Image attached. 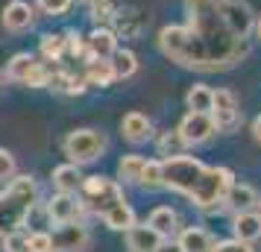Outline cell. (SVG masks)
I'll return each instance as SVG.
<instances>
[{"instance_id":"1","label":"cell","mask_w":261,"mask_h":252,"mask_svg":"<svg viewBox=\"0 0 261 252\" xmlns=\"http://www.w3.org/2000/svg\"><path fill=\"white\" fill-rule=\"evenodd\" d=\"M185 24L159 30V50L179 68L223 73L247 59L255 12L247 0H185Z\"/></svg>"},{"instance_id":"2","label":"cell","mask_w":261,"mask_h":252,"mask_svg":"<svg viewBox=\"0 0 261 252\" xmlns=\"http://www.w3.org/2000/svg\"><path fill=\"white\" fill-rule=\"evenodd\" d=\"M162 173H165V188L188 197L200 208H212V205L223 203L226 191L235 185V173L229 167H208L200 158L185 156V153L165 158Z\"/></svg>"},{"instance_id":"3","label":"cell","mask_w":261,"mask_h":252,"mask_svg":"<svg viewBox=\"0 0 261 252\" xmlns=\"http://www.w3.org/2000/svg\"><path fill=\"white\" fill-rule=\"evenodd\" d=\"M36 179L33 176H12L6 191H0V238L18 232L27 223V217L36 208Z\"/></svg>"},{"instance_id":"4","label":"cell","mask_w":261,"mask_h":252,"mask_svg":"<svg viewBox=\"0 0 261 252\" xmlns=\"http://www.w3.org/2000/svg\"><path fill=\"white\" fill-rule=\"evenodd\" d=\"M123 200V188H120L115 179H106V176H88L80 185V203L83 208L94 211V214H103L106 208H112L115 203Z\"/></svg>"},{"instance_id":"5","label":"cell","mask_w":261,"mask_h":252,"mask_svg":"<svg viewBox=\"0 0 261 252\" xmlns=\"http://www.w3.org/2000/svg\"><path fill=\"white\" fill-rule=\"evenodd\" d=\"M62 150L73 164H88V161H97L106 153V135L97 132V129H76L65 138Z\"/></svg>"},{"instance_id":"6","label":"cell","mask_w":261,"mask_h":252,"mask_svg":"<svg viewBox=\"0 0 261 252\" xmlns=\"http://www.w3.org/2000/svg\"><path fill=\"white\" fill-rule=\"evenodd\" d=\"M212 120L217 126V132H232L241 123V108H238V97L229 88H217L212 94Z\"/></svg>"},{"instance_id":"7","label":"cell","mask_w":261,"mask_h":252,"mask_svg":"<svg viewBox=\"0 0 261 252\" xmlns=\"http://www.w3.org/2000/svg\"><path fill=\"white\" fill-rule=\"evenodd\" d=\"M179 135H182V141L185 147H200L205 141H212L214 135H217V126H214V120L208 111H188L182 123H179Z\"/></svg>"},{"instance_id":"8","label":"cell","mask_w":261,"mask_h":252,"mask_svg":"<svg viewBox=\"0 0 261 252\" xmlns=\"http://www.w3.org/2000/svg\"><path fill=\"white\" fill-rule=\"evenodd\" d=\"M50 240L56 252H85L91 243V235L80 220H73V223H59V229L50 232Z\"/></svg>"},{"instance_id":"9","label":"cell","mask_w":261,"mask_h":252,"mask_svg":"<svg viewBox=\"0 0 261 252\" xmlns=\"http://www.w3.org/2000/svg\"><path fill=\"white\" fill-rule=\"evenodd\" d=\"M83 203H80V197L76 193H65V191H59V193H53L50 197V203L44 205V214L59 226V223H73V220H80L83 217Z\"/></svg>"},{"instance_id":"10","label":"cell","mask_w":261,"mask_h":252,"mask_svg":"<svg viewBox=\"0 0 261 252\" xmlns=\"http://www.w3.org/2000/svg\"><path fill=\"white\" fill-rule=\"evenodd\" d=\"M118 50V36L109 26H94L91 36H85V59H109Z\"/></svg>"},{"instance_id":"11","label":"cell","mask_w":261,"mask_h":252,"mask_svg":"<svg viewBox=\"0 0 261 252\" xmlns=\"http://www.w3.org/2000/svg\"><path fill=\"white\" fill-rule=\"evenodd\" d=\"M36 24V9L24 3V0H12V3H6V9H3V26L9 30V33H24L30 26Z\"/></svg>"},{"instance_id":"12","label":"cell","mask_w":261,"mask_h":252,"mask_svg":"<svg viewBox=\"0 0 261 252\" xmlns=\"http://www.w3.org/2000/svg\"><path fill=\"white\" fill-rule=\"evenodd\" d=\"M162 235L155 232L150 223H144V226H135L126 229V246H129V252H155L159 246H162Z\"/></svg>"},{"instance_id":"13","label":"cell","mask_w":261,"mask_h":252,"mask_svg":"<svg viewBox=\"0 0 261 252\" xmlns=\"http://www.w3.org/2000/svg\"><path fill=\"white\" fill-rule=\"evenodd\" d=\"M120 132H123V138L132 141V144H144V141L153 135V123H150V118L141 115V111H129V115H123V120H120Z\"/></svg>"},{"instance_id":"14","label":"cell","mask_w":261,"mask_h":252,"mask_svg":"<svg viewBox=\"0 0 261 252\" xmlns=\"http://www.w3.org/2000/svg\"><path fill=\"white\" fill-rule=\"evenodd\" d=\"M232 232H235V240H241V243H255L261 238V214H255V211H235Z\"/></svg>"},{"instance_id":"15","label":"cell","mask_w":261,"mask_h":252,"mask_svg":"<svg viewBox=\"0 0 261 252\" xmlns=\"http://www.w3.org/2000/svg\"><path fill=\"white\" fill-rule=\"evenodd\" d=\"M100 217H103V223H106L112 232H126V229L135 226V211H132V205L126 203V200H120V203H115L112 208H106Z\"/></svg>"},{"instance_id":"16","label":"cell","mask_w":261,"mask_h":252,"mask_svg":"<svg viewBox=\"0 0 261 252\" xmlns=\"http://www.w3.org/2000/svg\"><path fill=\"white\" fill-rule=\"evenodd\" d=\"M255 203H258L255 188H252V185H238V182L226 191V197H223V205L232 208V211H249Z\"/></svg>"},{"instance_id":"17","label":"cell","mask_w":261,"mask_h":252,"mask_svg":"<svg viewBox=\"0 0 261 252\" xmlns=\"http://www.w3.org/2000/svg\"><path fill=\"white\" fill-rule=\"evenodd\" d=\"M176 243L182 246V252H212L214 238L205 232V229H200V226H188L182 235H179Z\"/></svg>"},{"instance_id":"18","label":"cell","mask_w":261,"mask_h":252,"mask_svg":"<svg viewBox=\"0 0 261 252\" xmlns=\"http://www.w3.org/2000/svg\"><path fill=\"white\" fill-rule=\"evenodd\" d=\"M83 173H80V164H59V167L53 170V185H56V191H65V193H76L80 191V185H83Z\"/></svg>"},{"instance_id":"19","label":"cell","mask_w":261,"mask_h":252,"mask_svg":"<svg viewBox=\"0 0 261 252\" xmlns=\"http://www.w3.org/2000/svg\"><path fill=\"white\" fill-rule=\"evenodd\" d=\"M144 24H147V18L138 9H118V15H115V36L135 38Z\"/></svg>"},{"instance_id":"20","label":"cell","mask_w":261,"mask_h":252,"mask_svg":"<svg viewBox=\"0 0 261 252\" xmlns=\"http://www.w3.org/2000/svg\"><path fill=\"white\" fill-rule=\"evenodd\" d=\"M83 76L88 85H100V88H106V85L115 82V71H112V62L109 59H85Z\"/></svg>"},{"instance_id":"21","label":"cell","mask_w":261,"mask_h":252,"mask_svg":"<svg viewBox=\"0 0 261 252\" xmlns=\"http://www.w3.org/2000/svg\"><path fill=\"white\" fill-rule=\"evenodd\" d=\"M150 226L162 235V238H170L173 232H176V223H179V217H176V211L170 208V205H159L153 214H150V220H147Z\"/></svg>"},{"instance_id":"22","label":"cell","mask_w":261,"mask_h":252,"mask_svg":"<svg viewBox=\"0 0 261 252\" xmlns=\"http://www.w3.org/2000/svg\"><path fill=\"white\" fill-rule=\"evenodd\" d=\"M109 62H112V71H115V79H129L132 73L138 71V56L132 53V50H115L112 56H109Z\"/></svg>"},{"instance_id":"23","label":"cell","mask_w":261,"mask_h":252,"mask_svg":"<svg viewBox=\"0 0 261 252\" xmlns=\"http://www.w3.org/2000/svg\"><path fill=\"white\" fill-rule=\"evenodd\" d=\"M36 65H38L36 56H30V53H15L12 62L6 65V79H12V82H27V76H30V71H33Z\"/></svg>"},{"instance_id":"24","label":"cell","mask_w":261,"mask_h":252,"mask_svg":"<svg viewBox=\"0 0 261 252\" xmlns=\"http://www.w3.org/2000/svg\"><path fill=\"white\" fill-rule=\"evenodd\" d=\"M65 53H68V38L62 36V33H47V36H41V56L47 62H59Z\"/></svg>"},{"instance_id":"25","label":"cell","mask_w":261,"mask_h":252,"mask_svg":"<svg viewBox=\"0 0 261 252\" xmlns=\"http://www.w3.org/2000/svg\"><path fill=\"white\" fill-rule=\"evenodd\" d=\"M144 161H147V158H144V156H135V153L123 156V158L118 161V176H120L123 182L138 185V179H141V170H144Z\"/></svg>"},{"instance_id":"26","label":"cell","mask_w":261,"mask_h":252,"mask_svg":"<svg viewBox=\"0 0 261 252\" xmlns=\"http://www.w3.org/2000/svg\"><path fill=\"white\" fill-rule=\"evenodd\" d=\"M212 94L214 88H208V85H191L188 94H185V103H188L191 111H212Z\"/></svg>"},{"instance_id":"27","label":"cell","mask_w":261,"mask_h":252,"mask_svg":"<svg viewBox=\"0 0 261 252\" xmlns=\"http://www.w3.org/2000/svg\"><path fill=\"white\" fill-rule=\"evenodd\" d=\"M138 185H144L147 191H159L165 188V173H162V161H144V170H141V179Z\"/></svg>"},{"instance_id":"28","label":"cell","mask_w":261,"mask_h":252,"mask_svg":"<svg viewBox=\"0 0 261 252\" xmlns=\"http://www.w3.org/2000/svg\"><path fill=\"white\" fill-rule=\"evenodd\" d=\"M115 15H118V0H97V3H91L94 26H106L109 21H115Z\"/></svg>"},{"instance_id":"29","label":"cell","mask_w":261,"mask_h":252,"mask_svg":"<svg viewBox=\"0 0 261 252\" xmlns=\"http://www.w3.org/2000/svg\"><path fill=\"white\" fill-rule=\"evenodd\" d=\"M185 150V141H182V135L173 129V132H165L162 138H159V153L165 158H170V156H179Z\"/></svg>"},{"instance_id":"30","label":"cell","mask_w":261,"mask_h":252,"mask_svg":"<svg viewBox=\"0 0 261 252\" xmlns=\"http://www.w3.org/2000/svg\"><path fill=\"white\" fill-rule=\"evenodd\" d=\"M27 252H56L53 249V240H50V232H33V235H27Z\"/></svg>"},{"instance_id":"31","label":"cell","mask_w":261,"mask_h":252,"mask_svg":"<svg viewBox=\"0 0 261 252\" xmlns=\"http://www.w3.org/2000/svg\"><path fill=\"white\" fill-rule=\"evenodd\" d=\"M73 73L68 71H50V79H47V88H53V91H62V94H68L71 91V85H73Z\"/></svg>"},{"instance_id":"32","label":"cell","mask_w":261,"mask_h":252,"mask_svg":"<svg viewBox=\"0 0 261 252\" xmlns=\"http://www.w3.org/2000/svg\"><path fill=\"white\" fill-rule=\"evenodd\" d=\"M3 252H27V235L21 229L3 235Z\"/></svg>"},{"instance_id":"33","label":"cell","mask_w":261,"mask_h":252,"mask_svg":"<svg viewBox=\"0 0 261 252\" xmlns=\"http://www.w3.org/2000/svg\"><path fill=\"white\" fill-rule=\"evenodd\" d=\"M71 3L73 0H38V6H41V12L44 15H65L68 9H71Z\"/></svg>"},{"instance_id":"34","label":"cell","mask_w":261,"mask_h":252,"mask_svg":"<svg viewBox=\"0 0 261 252\" xmlns=\"http://www.w3.org/2000/svg\"><path fill=\"white\" fill-rule=\"evenodd\" d=\"M12 176H15V156L0 147V182L12 179Z\"/></svg>"},{"instance_id":"35","label":"cell","mask_w":261,"mask_h":252,"mask_svg":"<svg viewBox=\"0 0 261 252\" xmlns=\"http://www.w3.org/2000/svg\"><path fill=\"white\" fill-rule=\"evenodd\" d=\"M68 53H71L73 59H85V36L80 33H68Z\"/></svg>"},{"instance_id":"36","label":"cell","mask_w":261,"mask_h":252,"mask_svg":"<svg viewBox=\"0 0 261 252\" xmlns=\"http://www.w3.org/2000/svg\"><path fill=\"white\" fill-rule=\"evenodd\" d=\"M212 252H252L249 243H241V240H220V243H214Z\"/></svg>"},{"instance_id":"37","label":"cell","mask_w":261,"mask_h":252,"mask_svg":"<svg viewBox=\"0 0 261 252\" xmlns=\"http://www.w3.org/2000/svg\"><path fill=\"white\" fill-rule=\"evenodd\" d=\"M155 252H182V246H179V243H173V240H167V243L162 240V246H159Z\"/></svg>"},{"instance_id":"38","label":"cell","mask_w":261,"mask_h":252,"mask_svg":"<svg viewBox=\"0 0 261 252\" xmlns=\"http://www.w3.org/2000/svg\"><path fill=\"white\" fill-rule=\"evenodd\" d=\"M252 135H255V141L261 144V115L255 120H252Z\"/></svg>"},{"instance_id":"39","label":"cell","mask_w":261,"mask_h":252,"mask_svg":"<svg viewBox=\"0 0 261 252\" xmlns=\"http://www.w3.org/2000/svg\"><path fill=\"white\" fill-rule=\"evenodd\" d=\"M252 33L261 38V15H255V26H252Z\"/></svg>"},{"instance_id":"40","label":"cell","mask_w":261,"mask_h":252,"mask_svg":"<svg viewBox=\"0 0 261 252\" xmlns=\"http://www.w3.org/2000/svg\"><path fill=\"white\" fill-rule=\"evenodd\" d=\"M3 82H6V76H3V71H0V85H3Z\"/></svg>"},{"instance_id":"41","label":"cell","mask_w":261,"mask_h":252,"mask_svg":"<svg viewBox=\"0 0 261 252\" xmlns=\"http://www.w3.org/2000/svg\"><path fill=\"white\" fill-rule=\"evenodd\" d=\"M85 3H88V6H91V3H97V0H85Z\"/></svg>"}]
</instances>
